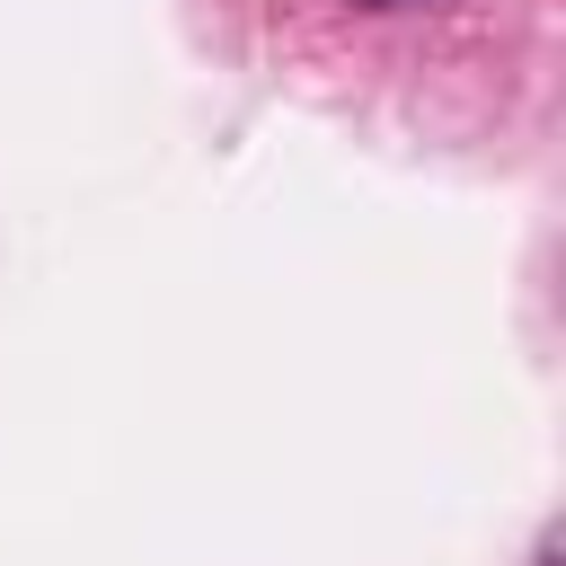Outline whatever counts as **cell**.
Listing matches in <instances>:
<instances>
[{
	"label": "cell",
	"mask_w": 566,
	"mask_h": 566,
	"mask_svg": "<svg viewBox=\"0 0 566 566\" xmlns=\"http://www.w3.org/2000/svg\"><path fill=\"white\" fill-rule=\"evenodd\" d=\"M363 9H407V0H363Z\"/></svg>",
	"instance_id": "cell-1"
}]
</instances>
